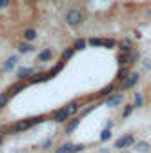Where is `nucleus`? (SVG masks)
<instances>
[{
	"label": "nucleus",
	"mask_w": 151,
	"mask_h": 153,
	"mask_svg": "<svg viewBox=\"0 0 151 153\" xmlns=\"http://www.w3.org/2000/svg\"><path fill=\"white\" fill-rule=\"evenodd\" d=\"M50 144H52V141L48 139V141H44V144H43V150H48L50 148Z\"/></svg>",
	"instance_id": "nucleus-35"
},
{
	"label": "nucleus",
	"mask_w": 151,
	"mask_h": 153,
	"mask_svg": "<svg viewBox=\"0 0 151 153\" xmlns=\"http://www.w3.org/2000/svg\"><path fill=\"white\" fill-rule=\"evenodd\" d=\"M68 117H70V112H68V109H66V107L57 109V111L53 112V121H55V123H66V121H68Z\"/></svg>",
	"instance_id": "nucleus-5"
},
{
	"label": "nucleus",
	"mask_w": 151,
	"mask_h": 153,
	"mask_svg": "<svg viewBox=\"0 0 151 153\" xmlns=\"http://www.w3.org/2000/svg\"><path fill=\"white\" fill-rule=\"evenodd\" d=\"M135 107H144V96L142 93H135Z\"/></svg>",
	"instance_id": "nucleus-27"
},
{
	"label": "nucleus",
	"mask_w": 151,
	"mask_h": 153,
	"mask_svg": "<svg viewBox=\"0 0 151 153\" xmlns=\"http://www.w3.org/2000/svg\"><path fill=\"white\" fill-rule=\"evenodd\" d=\"M132 144H135V137H133L132 134H126V135H123V137H119V139L115 141V146H114V148L124 150V148H130Z\"/></svg>",
	"instance_id": "nucleus-4"
},
{
	"label": "nucleus",
	"mask_w": 151,
	"mask_h": 153,
	"mask_svg": "<svg viewBox=\"0 0 151 153\" xmlns=\"http://www.w3.org/2000/svg\"><path fill=\"white\" fill-rule=\"evenodd\" d=\"M137 57H139V55H137V52H132V53H130V62L137 61Z\"/></svg>",
	"instance_id": "nucleus-33"
},
{
	"label": "nucleus",
	"mask_w": 151,
	"mask_h": 153,
	"mask_svg": "<svg viewBox=\"0 0 151 153\" xmlns=\"http://www.w3.org/2000/svg\"><path fill=\"white\" fill-rule=\"evenodd\" d=\"M84 144H73V148H71V153H78V152H84Z\"/></svg>",
	"instance_id": "nucleus-30"
},
{
	"label": "nucleus",
	"mask_w": 151,
	"mask_h": 153,
	"mask_svg": "<svg viewBox=\"0 0 151 153\" xmlns=\"http://www.w3.org/2000/svg\"><path fill=\"white\" fill-rule=\"evenodd\" d=\"M16 62H18V57H14V55H13V57H9V59L5 61V64H4V68H2V70H4V71H11V70L16 66Z\"/></svg>",
	"instance_id": "nucleus-12"
},
{
	"label": "nucleus",
	"mask_w": 151,
	"mask_h": 153,
	"mask_svg": "<svg viewBox=\"0 0 151 153\" xmlns=\"http://www.w3.org/2000/svg\"><path fill=\"white\" fill-rule=\"evenodd\" d=\"M44 121V116H34V117H27V119H21V121H16L14 125L7 126V134H21L29 128H32L34 125H39Z\"/></svg>",
	"instance_id": "nucleus-1"
},
{
	"label": "nucleus",
	"mask_w": 151,
	"mask_h": 153,
	"mask_svg": "<svg viewBox=\"0 0 151 153\" xmlns=\"http://www.w3.org/2000/svg\"><path fill=\"white\" fill-rule=\"evenodd\" d=\"M142 68L144 70H151V59H144L142 61Z\"/></svg>",
	"instance_id": "nucleus-31"
},
{
	"label": "nucleus",
	"mask_w": 151,
	"mask_h": 153,
	"mask_svg": "<svg viewBox=\"0 0 151 153\" xmlns=\"http://www.w3.org/2000/svg\"><path fill=\"white\" fill-rule=\"evenodd\" d=\"M66 109H68L70 116H75L76 112H78V109H80V105H78V102H70V103L66 105Z\"/></svg>",
	"instance_id": "nucleus-15"
},
{
	"label": "nucleus",
	"mask_w": 151,
	"mask_h": 153,
	"mask_svg": "<svg viewBox=\"0 0 151 153\" xmlns=\"http://www.w3.org/2000/svg\"><path fill=\"white\" fill-rule=\"evenodd\" d=\"M121 153H128V152H121Z\"/></svg>",
	"instance_id": "nucleus-36"
},
{
	"label": "nucleus",
	"mask_w": 151,
	"mask_h": 153,
	"mask_svg": "<svg viewBox=\"0 0 151 153\" xmlns=\"http://www.w3.org/2000/svg\"><path fill=\"white\" fill-rule=\"evenodd\" d=\"M117 62H119L121 66H124L126 62H130V53H128V52H121L119 57H117Z\"/></svg>",
	"instance_id": "nucleus-17"
},
{
	"label": "nucleus",
	"mask_w": 151,
	"mask_h": 153,
	"mask_svg": "<svg viewBox=\"0 0 151 153\" xmlns=\"http://www.w3.org/2000/svg\"><path fill=\"white\" fill-rule=\"evenodd\" d=\"M121 102H123V94L117 93V94H110V96L105 100V105H107V107H115V105H119Z\"/></svg>",
	"instance_id": "nucleus-6"
},
{
	"label": "nucleus",
	"mask_w": 151,
	"mask_h": 153,
	"mask_svg": "<svg viewBox=\"0 0 151 153\" xmlns=\"http://www.w3.org/2000/svg\"><path fill=\"white\" fill-rule=\"evenodd\" d=\"M75 46H71V48H66L64 52H62V61H70L73 55H75Z\"/></svg>",
	"instance_id": "nucleus-20"
},
{
	"label": "nucleus",
	"mask_w": 151,
	"mask_h": 153,
	"mask_svg": "<svg viewBox=\"0 0 151 153\" xmlns=\"http://www.w3.org/2000/svg\"><path fill=\"white\" fill-rule=\"evenodd\" d=\"M52 76L50 73H41V75H36V76H30L29 80H30V84H38V82H46V80H50Z\"/></svg>",
	"instance_id": "nucleus-11"
},
{
	"label": "nucleus",
	"mask_w": 151,
	"mask_h": 153,
	"mask_svg": "<svg viewBox=\"0 0 151 153\" xmlns=\"http://www.w3.org/2000/svg\"><path fill=\"white\" fill-rule=\"evenodd\" d=\"M9 4H11V0H0V9H5V7H9Z\"/></svg>",
	"instance_id": "nucleus-32"
},
{
	"label": "nucleus",
	"mask_w": 151,
	"mask_h": 153,
	"mask_svg": "<svg viewBox=\"0 0 151 153\" xmlns=\"http://www.w3.org/2000/svg\"><path fill=\"white\" fill-rule=\"evenodd\" d=\"M151 150V146L146 143V141H141V143H137V152L141 153H148Z\"/></svg>",
	"instance_id": "nucleus-24"
},
{
	"label": "nucleus",
	"mask_w": 151,
	"mask_h": 153,
	"mask_svg": "<svg viewBox=\"0 0 151 153\" xmlns=\"http://www.w3.org/2000/svg\"><path fill=\"white\" fill-rule=\"evenodd\" d=\"M30 75H34V70H32V68H18V71H16V76H18L20 80L30 78Z\"/></svg>",
	"instance_id": "nucleus-8"
},
{
	"label": "nucleus",
	"mask_w": 151,
	"mask_h": 153,
	"mask_svg": "<svg viewBox=\"0 0 151 153\" xmlns=\"http://www.w3.org/2000/svg\"><path fill=\"white\" fill-rule=\"evenodd\" d=\"M52 57H53V52H52V48H44L43 52H39V53H38V61H39V62L52 61Z\"/></svg>",
	"instance_id": "nucleus-7"
},
{
	"label": "nucleus",
	"mask_w": 151,
	"mask_h": 153,
	"mask_svg": "<svg viewBox=\"0 0 151 153\" xmlns=\"http://www.w3.org/2000/svg\"><path fill=\"white\" fill-rule=\"evenodd\" d=\"M128 75H130V70H128V68H124V66H121V70L117 71V76H115V78H117L119 82H123Z\"/></svg>",
	"instance_id": "nucleus-18"
},
{
	"label": "nucleus",
	"mask_w": 151,
	"mask_h": 153,
	"mask_svg": "<svg viewBox=\"0 0 151 153\" xmlns=\"http://www.w3.org/2000/svg\"><path fill=\"white\" fill-rule=\"evenodd\" d=\"M36 38H38V32L34 29H25L23 30V39L25 41H34Z\"/></svg>",
	"instance_id": "nucleus-13"
},
{
	"label": "nucleus",
	"mask_w": 151,
	"mask_h": 153,
	"mask_svg": "<svg viewBox=\"0 0 151 153\" xmlns=\"http://www.w3.org/2000/svg\"><path fill=\"white\" fill-rule=\"evenodd\" d=\"M94 109H96V105H93V107H89V109H85V111L82 112V116H87L89 112H91V111H94Z\"/></svg>",
	"instance_id": "nucleus-34"
},
{
	"label": "nucleus",
	"mask_w": 151,
	"mask_h": 153,
	"mask_svg": "<svg viewBox=\"0 0 151 153\" xmlns=\"http://www.w3.org/2000/svg\"><path fill=\"white\" fill-rule=\"evenodd\" d=\"M78 125H80V117H75V119H71V121L66 125V134H71V132H75Z\"/></svg>",
	"instance_id": "nucleus-14"
},
{
	"label": "nucleus",
	"mask_w": 151,
	"mask_h": 153,
	"mask_svg": "<svg viewBox=\"0 0 151 153\" xmlns=\"http://www.w3.org/2000/svg\"><path fill=\"white\" fill-rule=\"evenodd\" d=\"M89 45H91V46H103V39L91 38V39H89Z\"/></svg>",
	"instance_id": "nucleus-28"
},
{
	"label": "nucleus",
	"mask_w": 151,
	"mask_h": 153,
	"mask_svg": "<svg viewBox=\"0 0 151 153\" xmlns=\"http://www.w3.org/2000/svg\"><path fill=\"white\" fill-rule=\"evenodd\" d=\"M133 109H135V103H130V105H126V107H124V111H123V119L130 117V116H132V112H133Z\"/></svg>",
	"instance_id": "nucleus-25"
},
{
	"label": "nucleus",
	"mask_w": 151,
	"mask_h": 153,
	"mask_svg": "<svg viewBox=\"0 0 151 153\" xmlns=\"http://www.w3.org/2000/svg\"><path fill=\"white\" fill-rule=\"evenodd\" d=\"M66 23L75 27V25H80L82 23V11L80 9H70L68 14H66Z\"/></svg>",
	"instance_id": "nucleus-3"
},
{
	"label": "nucleus",
	"mask_w": 151,
	"mask_h": 153,
	"mask_svg": "<svg viewBox=\"0 0 151 153\" xmlns=\"http://www.w3.org/2000/svg\"><path fill=\"white\" fill-rule=\"evenodd\" d=\"M117 46H119V50H121V52H128V53L133 50V43H132V39H128V38L123 39V41H119V45H117Z\"/></svg>",
	"instance_id": "nucleus-9"
},
{
	"label": "nucleus",
	"mask_w": 151,
	"mask_h": 153,
	"mask_svg": "<svg viewBox=\"0 0 151 153\" xmlns=\"http://www.w3.org/2000/svg\"><path fill=\"white\" fill-rule=\"evenodd\" d=\"M110 137H112V132H110V128H109V126H107L105 130H101V134H100V141H101V143L109 141Z\"/></svg>",
	"instance_id": "nucleus-23"
},
{
	"label": "nucleus",
	"mask_w": 151,
	"mask_h": 153,
	"mask_svg": "<svg viewBox=\"0 0 151 153\" xmlns=\"http://www.w3.org/2000/svg\"><path fill=\"white\" fill-rule=\"evenodd\" d=\"M25 87H27V84H25V82H18V84H14V85H11V87H9V94H11V96H14V94L21 93Z\"/></svg>",
	"instance_id": "nucleus-10"
},
{
	"label": "nucleus",
	"mask_w": 151,
	"mask_h": 153,
	"mask_svg": "<svg viewBox=\"0 0 151 153\" xmlns=\"http://www.w3.org/2000/svg\"><path fill=\"white\" fill-rule=\"evenodd\" d=\"M103 46L105 48H114L115 46V41L114 39H103Z\"/></svg>",
	"instance_id": "nucleus-29"
},
{
	"label": "nucleus",
	"mask_w": 151,
	"mask_h": 153,
	"mask_svg": "<svg viewBox=\"0 0 151 153\" xmlns=\"http://www.w3.org/2000/svg\"><path fill=\"white\" fill-rule=\"evenodd\" d=\"M139 80H141V75H139L137 71H132L130 75H128L126 78H124V80H123V84H121V89H123V91L133 89V87L139 84Z\"/></svg>",
	"instance_id": "nucleus-2"
},
{
	"label": "nucleus",
	"mask_w": 151,
	"mask_h": 153,
	"mask_svg": "<svg viewBox=\"0 0 151 153\" xmlns=\"http://www.w3.org/2000/svg\"><path fill=\"white\" fill-rule=\"evenodd\" d=\"M32 50H34L32 45H27V43H20V45H18V52H20V53H29V52H32Z\"/></svg>",
	"instance_id": "nucleus-16"
},
{
	"label": "nucleus",
	"mask_w": 151,
	"mask_h": 153,
	"mask_svg": "<svg viewBox=\"0 0 151 153\" xmlns=\"http://www.w3.org/2000/svg\"><path fill=\"white\" fill-rule=\"evenodd\" d=\"M71 148H73L71 143H64V144H61V146L57 148V152L55 153H71Z\"/></svg>",
	"instance_id": "nucleus-21"
},
{
	"label": "nucleus",
	"mask_w": 151,
	"mask_h": 153,
	"mask_svg": "<svg viewBox=\"0 0 151 153\" xmlns=\"http://www.w3.org/2000/svg\"><path fill=\"white\" fill-rule=\"evenodd\" d=\"M87 45H89V41H85V39H76L73 46H75V50L78 52V50H85V48H87Z\"/></svg>",
	"instance_id": "nucleus-22"
},
{
	"label": "nucleus",
	"mask_w": 151,
	"mask_h": 153,
	"mask_svg": "<svg viewBox=\"0 0 151 153\" xmlns=\"http://www.w3.org/2000/svg\"><path fill=\"white\" fill-rule=\"evenodd\" d=\"M9 100H11V94L9 93H0V111L9 103Z\"/></svg>",
	"instance_id": "nucleus-19"
},
{
	"label": "nucleus",
	"mask_w": 151,
	"mask_h": 153,
	"mask_svg": "<svg viewBox=\"0 0 151 153\" xmlns=\"http://www.w3.org/2000/svg\"><path fill=\"white\" fill-rule=\"evenodd\" d=\"M112 91H114V85H112V84H109V85H105V87L100 91V96H110V94H112Z\"/></svg>",
	"instance_id": "nucleus-26"
}]
</instances>
